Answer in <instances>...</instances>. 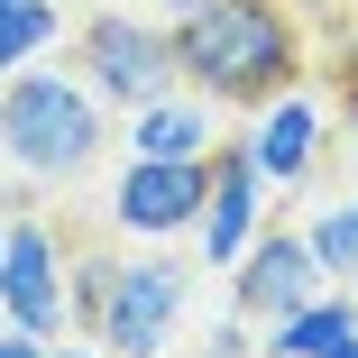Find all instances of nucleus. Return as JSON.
<instances>
[{
	"mask_svg": "<svg viewBox=\"0 0 358 358\" xmlns=\"http://www.w3.org/2000/svg\"><path fill=\"white\" fill-rule=\"evenodd\" d=\"M184 10H193V0H157V19H166V28H175V19H184Z\"/></svg>",
	"mask_w": 358,
	"mask_h": 358,
	"instance_id": "18",
	"label": "nucleus"
},
{
	"mask_svg": "<svg viewBox=\"0 0 358 358\" xmlns=\"http://www.w3.org/2000/svg\"><path fill=\"white\" fill-rule=\"evenodd\" d=\"M331 83H340V110L358 120V19L340 28V55H331Z\"/></svg>",
	"mask_w": 358,
	"mask_h": 358,
	"instance_id": "15",
	"label": "nucleus"
},
{
	"mask_svg": "<svg viewBox=\"0 0 358 358\" xmlns=\"http://www.w3.org/2000/svg\"><path fill=\"white\" fill-rule=\"evenodd\" d=\"M322 138H331V120H322V101L294 83V92H275V101L248 110L239 148H248V166L266 175V193H294V184L322 166Z\"/></svg>",
	"mask_w": 358,
	"mask_h": 358,
	"instance_id": "8",
	"label": "nucleus"
},
{
	"mask_svg": "<svg viewBox=\"0 0 358 358\" xmlns=\"http://www.w3.org/2000/svg\"><path fill=\"white\" fill-rule=\"evenodd\" d=\"M202 166H211V184H202V211H193V239H202V266L230 275V257L266 230V175L248 166L239 138H211Z\"/></svg>",
	"mask_w": 358,
	"mask_h": 358,
	"instance_id": "5",
	"label": "nucleus"
},
{
	"mask_svg": "<svg viewBox=\"0 0 358 358\" xmlns=\"http://www.w3.org/2000/svg\"><path fill=\"white\" fill-rule=\"evenodd\" d=\"M166 46H175V83L202 92L211 110H257L275 92H294L313 64L294 0H193L166 28Z\"/></svg>",
	"mask_w": 358,
	"mask_h": 358,
	"instance_id": "1",
	"label": "nucleus"
},
{
	"mask_svg": "<svg viewBox=\"0 0 358 358\" xmlns=\"http://www.w3.org/2000/svg\"><path fill=\"white\" fill-rule=\"evenodd\" d=\"M55 37H64V10H55V0H0V74L37 64Z\"/></svg>",
	"mask_w": 358,
	"mask_h": 358,
	"instance_id": "12",
	"label": "nucleus"
},
{
	"mask_svg": "<svg viewBox=\"0 0 358 358\" xmlns=\"http://www.w3.org/2000/svg\"><path fill=\"white\" fill-rule=\"evenodd\" d=\"M184 303H193V275H184L175 257H120V275H110V303H101L92 340H101L110 358H157V349L175 340Z\"/></svg>",
	"mask_w": 358,
	"mask_h": 358,
	"instance_id": "4",
	"label": "nucleus"
},
{
	"mask_svg": "<svg viewBox=\"0 0 358 358\" xmlns=\"http://www.w3.org/2000/svg\"><path fill=\"white\" fill-rule=\"evenodd\" d=\"M46 358H83V349H46Z\"/></svg>",
	"mask_w": 358,
	"mask_h": 358,
	"instance_id": "20",
	"label": "nucleus"
},
{
	"mask_svg": "<svg viewBox=\"0 0 358 358\" xmlns=\"http://www.w3.org/2000/svg\"><path fill=\"white\" fill-rule=\"evenodd\" d=\"M110 148L101 92L83 74H55V64H19L0 74V157L37 184H74L92 157Z\"/></svg>",
	"mask_w": 358,
	"mask_h": 358,
	"instance_id": "2",
	"label": "nucleus"
},
{
	"mask_svg": "<svg viewBox=\"0 0 358 358\" xmlns=\"http://www.w3.org/2000/svg\"><path fill=\"white\" fill-rule=\"evenodd\" d=\"M0 358H46V340H28V331H0Z\"/></svg>",
	"mask_w": 358,
	"mask_h": 358,
	"instance_id": "17",
	"label": "nucleus"
},
{
	"mask_svg": "<svg viewBox=\"0 0 358 358\" xmlns=\"http://www.w3.org/2000/svg\"><path fill=\"white\" fill-rule=\"evenodd\" d=\"M349 331H358V294H331V285H322L313 303H294L285 322L257 331V358H331Z\"/></svg>",
	"mask_w": 358,
	"mask_h": 358,
	"instance_id": "10",
	"label": "nucleus"
},
{
	"mask_svg": "<svg viewBox=\"0 0 358 358\" xmlns=\"http://www.w3.org/2000/svg\"><path fill=\"white\" fill-rule=\"evenodd\" d=\"M74 55H83V83H92L101 101H120V110H138V101L175 92V46H166V19L92 10V19H83V37H74Z\"/></svg>",
	"mask_w": 358,
	"mask_h": 358,
	"instance_id": "3",
	"label": "nucleus"
},
{
	"mask_svg": "<svg viewBox=\"0 0 358 358\" xmlns=\"http://www.w3.org/2000/svg\"><path fill=\"white\" fill-rule=\"evenodd\" d=\"M157 358H166V349H157ZM193 358H202V349H193Z\"/></svg>",
	"mask_w": 358,
	"mask_h": 358,
	"instance_id": "22",
	"label": "nucleus"
},
{
	"mask_svg": "<svg viewBox=\"0 0 358 358\" xmlns=\"http://www.w3.org/2000/svg\"><path fill=\"white\" fill-rule=\"evenodd\" d=\"M202 358H257V322H239V313H230L221 331L202 340Z\"/></svg>",
	"mask_w": 358,
	"mask_h": 358,
	"instance_id": "16",
	"label": "nucleus"
},
{
	"mask_svg": "<svg viewBox=\"0 0 358 358\" xmlns=\"http://www.w3.org/2000/svg\"><path fill=\"white\" fill-rule=\"evenodd\" d=\"M0 239H10V221H0Z\"/></svg>",
	"mask_w": 358,
	"mask_h": 358,
	"instance_id": "21",
	"label": "nucleus"
},
{
	"mask_svg": "<svg viewBox=\"0 0 358 358\" xmlns=\"http://www.w3.org/2000/svg\"><path fill=\"white\" fill-rule=\"evenodd\" d=\"M129 148L138 157H211V101L202 92H157V101H138L129 110Z\"/></svg>",
	"mask_w": 358,
	"mask_h": 358,
	"instance_id": "11",
	"label": "nucleus"
},
{
	"mask_svg": "<svg viewBox=\"0 0 358 358\" xmlns=\"http://www.w3.org/2000/svg\"><path fill=\"white\" fill-rule=\"evenodd\" d=\"M322 294V266H313V248H303V230H257L239 257H230V313L239 322H285L294 303H313Z\"/></svg>",
	"mask_w": 358,
	"mask_h": 358,
	"instance_id": "6",
	"label": "nucleus"
},
{
	"mask_svg": "<svg viewBox=\"0 0 358 358\" xmlns=\"http://www.w3.org/2000/svg\"><path fill=\"white\" fill-rule=\"evenodd\" d=\"M202 184H211L202 157H129V175H120V193H110V221H120L129 239H175V230H193Z\"/></svg>",
	"mask_w": 358,
	"mask_h": 358,
	"instance_id": "7",
	"label": "nucleus"
},
{
	"mask_svg": "<svg viewBox=\"0 0 358 358\" xmlns=\"http://www.w3.org/2000/svg\"><path fill=\"white\" fill-rule=\"evenodd\" d=\"M0 313H10V331H28V340L64 331V248H55V230L19 221L0 239Z\"/></svg>",
	"mask_w": 358,
	"mask_h": 358,
	"instance_id": "9",
	"label": "nucleus"
},
{
	"mask_svg": "<svg viewBox=\"0 0 358 358\" xmlns=\"http://www.w3.org/2000/svg\"><path fill=\"white\" fill-rule=\"evenodd\" d=\"M303 248H313V266H322V285H358V202H340V211H322V221L303 230Z\"/></svg>",
	"mask_w": 358,
	"mask_h": 358,
	"instance_id": "13",
	"label": "nucleus"
},
{
	"mask_svg": "<svg viewBox=\"0 0 358 358\" xmlns=\"http://www.w3.org/2000/svg\"><path fill=\"white\" fill-rule=\"evenodd\" d=\"M110 275H120V257H101V248H92V257H64V322L92 331L101 303H110Z\"/></svg>",
	"mask_w": 358,
	"mask_h": 358,
	"instance_id": "14",
	"label": "nucleus"
},
{
	"mask_svg": "<svg viewBox=\"0 0 358 358\" xmlns=\"http://www.w3.org/2000/svg\"><path fill=\"white\" fill-rule=\"evenodd\" d=\"M331 358H358V331H349V340H340V349H331Z\"/></svg>",
	"mask_w": 358,
	"mask_h": 358,
	"instance_id": "19",
	"label": "nucleus"
}]
</instances>
